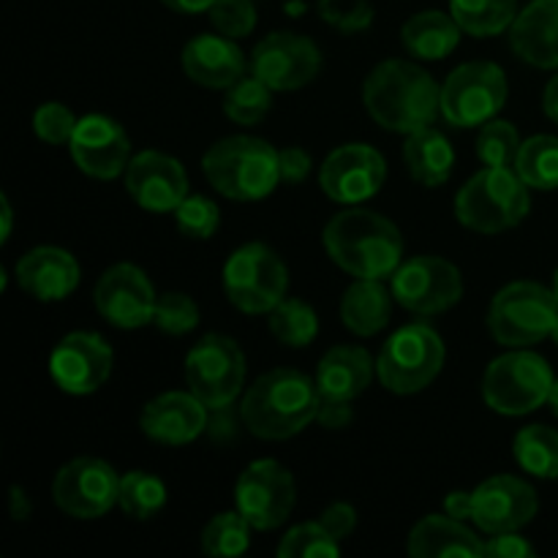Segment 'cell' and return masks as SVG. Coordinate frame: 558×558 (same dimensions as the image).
<instances>
[{
  "instance_id": "74e56055",
  "label": "cell",
  "mask_w": 558,
  "mask_h": 558,
  "mask_svg": "<svg viewBox=\"0 0 558 558\" xmlns=\"http://www.w3.org/2000/svg\"><path fill=\"white\" fill-rule=\"evenodd\" d=\"M338 554H341V543L319 521L300 523L278 543L281 558H336Z\"/></svg>"
},
{
  "instance_id": "9a60e30c",
  "label": "cell",
  "mask_w": 558,
  "mask_h": 558,
  "mask_svg": "<svg viewBox=\"0 0 558 558\" xmlns=\"http://www.w3.org/2000/svg\"><path fill=\"white\" fill-rule=\"evenodd\" d=\"M319 69V47L300 33H270L251 54V74L259 76L270 90H300L316 80Z\"/></svg>"
},
{
  "instance_id": "4316f807",
  "label": "cell",
  "mask_w": 558,
  "mask_h": 558,
  "mask_svg": "<svg viewBox=\"0 0 558 558\" xmlns=\"http://www.w3.org/2000/svg\"><path fill=\"white\" fill-rule=\"evenodd\" d=\"M409 556L436 558V556H485V543H480L472 529L452 515H425L412 529L407 543Z\"/></svg>"
},
{
  "instance_id": "9f6ffc18",
  "label": "cell",
  "mask_w": 558,
  "mask_h": 558,
  "mask_svg": "<svg viewBox=\"0 0 558 558\" xmlns=\"http://www.w3.org/2000/svg\"><path fill=\"white\" fill-rule=\"evenodd\" d=\"M554 294L558 298V270L554 272Z\"/></svg>"
},
{
  "instance_id": "7bdbcfd3",
  "label": "cell",
  "mask_w": 558,
  "mask_h": 558,
  "mask_svg": "<svg viewBox=\"0 0 558 558\" xmlns=\"http://www.w3.org/2000/svg\"><path fill=\"white\" fill-rule=\"evenodd\" d=\"M76 123L80 120L74 118L69 107L63 104H41L33 114V131H36L38 140H44L47 145H69L71 136H74Z\"/></svg>"
},
{
  "instance_id": "b9f144b4",
  "label": "cell",
  "mask_w": 558,
  "mask_h": 558,
  "mask_svg": "<svg viewBox=\"0 0 558 558\" xmlns=\"http://www.w3.org/2000/svg\"><path fill=\"white\" fill-rule=\"evenodd\" d=\"M210 22L221 36L245 38L256 25L254 0H216L210 5Z\"/></svg>"
},
{
  "instance_id": "d4e9b609",
  "label": "cell",
  "mask_w": 558,
  "mask_h": 558,
  "mask_svg": "<svg viewBox=\"0 0 558 558\" xmlns=\"http://www.w3.org/2000/svg\"><path fill=\"white\" fill-rule=\"evenodd\" d=\"M510 47L523 63L558 69V0H534L510 27Z\"/></svg>"
},
{
  "instance_id": "2e32d148",
  "label": "cell",
  "mask_w": 558,
  "mask_h": 558,
  "mask_svg": "<svg viewBox=\"0 0 558 558\" xmlns=\"http://www.w3.org/2000/svg\"><path fill=\"white\" fill-rule=\"evenodd\" d=\"M387 178V163L376 147L341 145L325 158L319 169V185L338 205H363L371 196L379 194Z\"/></svg>"
},
{
  "instance_id": "bcb514c9",
  "label": "cell",
  "mask_w": 558,
  "mask_h": 558,
  "mask_svg": "<svg viewBox=\"0 0 558 558\" xmlns=\"http://www.w3.org/2000/svg\"><path fill=\"white\" fill-rule=\"evenodd\" d=\"M485 556L488 558H529L534 556V548L518 532L490 534L485 543Z\"/></svg>"
},
{
  "instance_id": "30bf717a",
  "label": "cell",
  "mask_w": 558,
  "mask_h": 558,
  "mask_svg": "<svg viewBox=\"0 0 558 558\" xmlns=\"http://www.w3.org/2000/svg\"><path fill=\"white\" fill-rule=\"evenodd\" d=\"M507 76L490 60L458 65L441 85V118L456 129H480L505 109Z\"/></svg>"
},
{
  "instance_id": "8992f818",
  "label": "cell",
  "mask_w": 558,
  "mask_h": 558,
  "mask_svg": "<svg viewBox=\"0 0 558 558\" xmlns=\"http://www.w3.org/2000/svg\"><path fill=\"white\" fill-rule=\"evenodd\" d=\"M447 349L439 332L425 322L401 327L381 347L376 357V376L381 387L396 396H414L425 390L445 368Z\"/></svg>"
},
{
  "instance_id": "8fae6325",
  "label": "cell",
  "mask_w": 558,
  "mask_h": 558,
  "mask_svg": "<svg viewBox=\"0 0 558 558\" xmlns=\"http://www.w3.org/2000/svg\"><path fill=\"white\" fill-rule=\"evenodd\" d=\"M189 390L210 412L232 407L245 385V354L229 336L210 332L191 347L185 357Z\"/></svg>"
},
{
  "instance_id": "1f68e13d",
  "label": "cell",
  "mask_w": 558,
  "mask_h": 558,
  "mask_svg": "<svg viewBox=\"0 0 558 558\" xmlns=\"http://www.w3.org/2000/svg\"><path fill=\"white\" fill-rule=\"evenodd\" d=\"M512 452L523 472L539 480H558V430L548 425H529L518 430Z\"/></svg>"
},
{
  "instance_id": "f6af8a7d",
  "label": "cell",
  "mask_w": 558,
  "mask_h": 558,
  "mask_svg": "<svg viewBox=\"0 0 558 558\" xmlns=\"http://www.w3.org/2000/svg\"><path fill=\"white\" fill-rule=\"evenodd\" d=\"M319 523L338 539V543H343V539L354 532V526H357V512H354V507L347 505V501H336V505H330L322 512Z\"/></svg>"
},
{
  "instance_id": "9c48e42d",
  "label": "cell",
  "mask_w": 558,
  "mask_h": 558,
  "mask_svg": "<svg viewBox=\"0 0 558 558\" xmlns=\"http://www.w3.org/2000/svg\"><path fill=\"white\" fill-rule=\"evenodd\" d=\"M289 270L281 256L265 243H248L223 265V292L243 314H270L287 300Z\"/></svg>"
},
{
  "instance_id": "5bb4252c",
  "label": "cell",
  "mask_w": 558,
  "mask_h": 558,
  "mask_svg": "<svg viewBox=\"0 0 558 558\" xmlns=\"http://www.w3.org/2000/svg\"><path fill=\"white\" fill-rule=\"evenodd\" d=\"M52 496L69 518L96 521L118 505L120 477L101 458H74L54 474Z\"/></svg>"
},
{
  "instance_id": "7402d4cb",
  "label": "cell",
  "mask_w": 558,
  "mask_h": 558,
  "mask_svg": "<svg viewBox=\"0 0 558 558\" xmlns=\"http://www.w3.org/2000/svg\"><path fill=\"white\" fill-rule=\"evenodd\" d=\"M210 423V409L194 392H163L142 409L140 428L158 445H191Z\"/></svg>"
},
{
  "instance_id": "6da1fadb",
  "label": "cell",
  "mask_w": 558,
  "mask_h": 558,
  "mask_svg": "<svg viewBox=\"0 0 558 558\" xmlns=\"http://www.w3.org/2000/svg\"><path fill=\"white\" fill-rule=\"evenodd\" d=\"M363 104L381 129L409 136L441 114V87L412 60H385L365 76Z\"/></svg>"
},
{
  "instance_id": "f907efd6",
  "label": "cell",
  "mask_w": 558,
  "mask_h": 558,
  "mask_svg": "<svg viewBox=\"0 0 558 558\" xmlns=\"http://www.w3.org/2000/svg\"><path fill=\"white\" fill-rule=\"evenodd\" d=\"M9 501H11V518H14V521H27V518H31V510H33L31 499H27V494L20 488V485L11 488Z\"/></svg>"
},
{
  "instance_id": "e575fe53",
  "label": "cell",
  "mask_w": 558,
  "mask_h": 558,
  "mask_svg": "<svg viewBox=\"0 0 558 558\" xmlns=\"http://www.w3.org/2000/svg\"><path fill=\"white\" fill-rule=\"evenodd\" d=\"M120 510L136 521H150L167 505V485L147 472H129L120 477Z\"/></svg>"
},
{
  "instance_id": "836d02e7",
  "label": "cell",
  "mask_w": 558,
  "mask_h": 558,
  "mask_svg": "<svg viewBox=\"0 0 558 558\" xmlns=\"http://www.w3.org/2000/svg\"><path fill=\"white\" fill-rule=\"evenodd\" d=\"M270 332L283 347L303 349L319 336V319H316V311L303 300H281L270 311Z\"/></svg>"
},
{
  "instance_id": "44dd1931",
  "label": "cell",
  "mask_w": 558,
  "mask_h": 558,
  "mask_svg": "<svg viewBox=\"0 0 558 558\" xmlns=\"http://www.w3.org/2000/svg\"><path fill=\"white\" fill-rule=\"evenodd\" d=\"M69 150L80 172L96 180H112L125 172L131 161V142L123 125L107 114H87L76 123Z\"/></svg>"
},
{
  "instance_id": "277c9868",
  "label": "cell",
  "mask_w": 558,
  "mask_h": 558,
  "mask_svg": "<svg viewBox=\"0 0 558 558\" xmlns=\"http://www.w3.org/2000/svg\"><path fill=\"white\" fill-rule=\"evenodd\" d=\"M207 183L234 202H259L281 183L278 150L256 136H227L202 158Z\"/></svg>"
},
{
  "instance_id": "f1b7e54d",
  "label": "cell",
  "mask_w": 558,
  "mask_h": 558,
  "mask_svg": "<svg viewBox=\"0 0 558 558\" xmlns=\"http://www.w3.org/2000/svg\"><path fill=\"white\" fill-rule=\"evenodd\" d=\"M403 163L420 185L436 189V185H445L450 180L452 167H456V150L441 131L428 125V129H420L407 136Z\"/></svg>"
},
{
  "instance_id": "6f0895ef",
  "label": "cell",
  "mask_w": 558,
  "mask_h": 558,
  "mask_svg": "<svg viewBox=\"0 0 558 558\" xmlns=\"http://www.w3.org/2000/svg\"><path fill=\"white\" fill-rule=\"evenodd\" d=\"M554 341H556V347H558V322H556V327H554Z\"/></svg>"
},
{
  "instance_id": "ac0fdd59",
  "label": "cell",
  "mask_w": 558,
  "mask_h": 558,
  "mask_svg": "<svg viewBox=\"0 0 558 558\" xmlns=\"http://www.w3.org/2000/svg\"><path fill=\"white\" fill-rule=\"evenodd\" d=\"M112 360V347L98 332H69L49 354V374L69 396H90L109 379Z\"/></svg>"
},
{
  "instance_id": "52a82bcc",
  "label": "cell",
  "mask_w": 558,
  "mask_h": 558,
  "mask_svg": "<svg viewBox=\"0 0 558 558\" xmlns=\"http://www.w3.org/2000/svg\"><path fill=\"white\" fill-rule=\"evenodd\" d=\"M558 298L543 283L515 281L501 289L488 308V330L501 347L526 349L554 336Z\"/></svg>"
},
{
  "instance_id": "3957f363",
  "label": "cell",
  "mask_w": 558,
  "mask_h": 558,
  "mask_svg": "<svg viewBox=\"0 0 558 558\" xmlns=\"http://www.w3.org/2000/svg\"><path fill=\"white\" fill-rule=\"evenodd\" d=\"M325 248L343 272L354 278H379L401 267L403 238L390 218L365 207H349L327 221Z\"/></svg>"
},
{
  "instance_id": "816d5d0a",
  "label": "cell",
  "mask_w": 558,
  "mask_h": 558,
  "mask_svg": "<svg viewBox=\"0 0 558 558\" xmlns=\"http://www.w3.org/2000/svg\"><path fill=\"white\" fill-rule=\"evenodd\" d=\"M161 3L178 14H202V11H210L216 0H161Z\"/></svg>"
},
{
  "instance_id": "e0dca14e",
  "label": "cell",
  "mask_w": 558,
  "mask_h": 558,
  "mask_svg": "<svg viewBox=\"0 0 558 558\" xmlns=\"http://www.w3.org/2000/svg\"><path fill=\"white\" fill-rule=\"evenodd\" d=\"M93 303L112 327L136 330V327L150 325L158 298L150 278L140 267L120 262L98 278L93 289Z\"/></svg>"
},
{
  "instance_id": "7a4b0ae2",
  "label": "cell",
  "mask_w": 558,
  "mask_h": 558,
  "mask_svg": "<svg viewBox=\"0 0 558 558\" xmlns=\"http://www.w3.org/2000/svg\"><path fill=\"white\" fill-rule=\"evenodd\" d=\"M322 396L316 379L294 368L267 371L245 390L240 403L243 425L265 441H283L298 436L316 420Z\"/></svg>"
},
{
  "instance_id": "d6a6232c",
  "label": "cell",
  "mask_w": 558,
  "mask_h": 558,
  "mask_svg": "<svg viewBox=\"0 0 558 558\" xmlns=\"http://www.w3.org/2000/svg\"><path fill=\"white\" fill-rule=\"evenodd\" d=\"M512 169L518 178L537 191L558 189V136L537 134L532 140L521 142Z\"/></svg>"
},
{
  "instance_id": "f35d334b",
  "label": "cell",
  "mask_w": 558,
  "mask_h": 558,
  "mask_svg": "<svg viewBox=\"0 0 558 558\" xmlns=\"http://www.w3.org/2000/svg\"><path fill=\"white\" fill-rule=\"evenodd\" d=\"M518 150H521V136H518V129L512 123L494 118L480 125L477 158L485 167H512Z\"/></svg>"
},
{
  "instance_id": "ffe728a7",
  "label": "cell",
  "mask_w": 558,
  "mask_h": 558,
  "mask_svg": "<svg viewBox=\"0 0 558 558\" xmlns=\"http://www.w3.org/2000/svg\"><path fill=\"white\" fill-rule=\"evenodd\" d=\"M131 199L150 213H174L189 196V174L178 158L158 150H142L131 156L123 172Z\"/></svg>"
},
{
  "instance_id": "4fadbf2b",
  "label": "cell",
  "mask_w": 558,
  "mask_h": 558,
  "mask_svg": "<svg viewBox=\"0 0 558 558\" xmlns=\"http://www.w3.org/2000/svg\"><path fill=\"white\" fill-rule=\"evenodd\" d=\"M392 298L412 314H445L463 298V276L441 256H414L392 272Z\"/></svg>"
},
{
  "instance_id": "603a6c76",
  "label": "cell",
  "mask_w": 558,
  "mask_h": 558,
  "mask_svg": "<svg viewBox=\"0 0 558 558\" xmlns=\"http://www.w3.org/2000/svg\"><path fill=\"white\" fill-rule=\"evenodd\" d=\"M16 283L38 303H58L80 287V262L65 248L38 245L16 262Z\"/></svg>"
},
{
  "instance_id": "ee69618b",
  "label": "cell",
  "mask_w": 558,
  "mask_h": 558,
  "mask_svg": "<svg viewBox=\"0 0 558 558\" xmlns=\"http://www.w3.org/2000/svg\"><path fill=\"white\" fill-rule=\"evenodd\" d=\"M319 16L343 33H360L374 22V5L368 0H319Z\"/></svg>"
},
{
  "instance_id": "db71d44e",
  "label": "cell",
  "mask_w": 558,
  "mask_h": 558,
  "mask_svg": "<svg viewBox=\"0 0 558 558\" xmlns=\"http://www.w3.org/2000/svg\"><path fill=\"white\" fill-rule=\"evenodd\" d=\"M0 216H3V229H0V240H9L11 238V205H9V196H0Z\"/></svg>"
},
{
  "instance_id": "7dc6e473",
  "label": "cell",
  "mask_w": 558,
  "mask_h": 558,
  "mask_svg": "<svg viewBox=\"0 0 558 558\" xmlns=\"http://www.w3.org/2000/svg\"><path fill=\"white\" fill-rule=\"evenodd\" d=\"M278 167H281L283 183H303L311 172V156L303 147H287V150H278Z\"/></svg>"
},
{
  "instance_id": "d6986e66",
  "label": "cell",
  "mask_w": 558,
  "mask_h": 558,
  "mask_svg": "<svg viewBox=\"0 0 558 558\" xmlns=\"http://www.w3.org/2000/svg\"><path fill=\"white\" fill-rule=\"evenodd\" d=\"M537 490L521 477L499 474L472 490V521L485 534L518 532L537 515Z\"/></svg>"
},
{
  "instance_id": "681fc988",
  "label": "cell",
  "mask_w": 558,
  "mask_h": 558,
  "mask_svg": "<svg viewBox=\"0 0 558 558\" xmlns=\"http://www.w3.org/2000/svg\"><path fill=\"white\" fill-rule=\"evenodd\" d=\"M447 515L458 518V521H472V494L469 490H452L445 499Z\"/></svg>"
},
{
  "instance_id": "5b68a950",
  "label": "cell",
  "mask_w": 558,
  "mask_h": 558,
  "mask_svg": "<svg viewBox=\"0 0 558 558\" xmlns=\"http://www.w3.org/2000/svg\"><path fill=\"white\" fill-rule=\"evenodd\" d=\"M529 185L512 167H485L456 196V218L480 234H501L529 216Z\"/></svg>"
},
{
  "instance_id": "f546056e",
  "label": "cell",
  "mask_w": 558,
  "mask_h": 558,
  "mask_svg": "<svg viewBox=\"0 0 558 558\" xmlns=\"http://www.w3.org/2000/svg\"><path fill=\"white\" fill-rule=\"evenodd\" d=\"M461 25L452 14L441 11H420L403 25V47L412 58L420 60H445L461 41Z\"/></svg>"
},
{
  "instance_id": "60d3db41",
  "label": "cell",
  "mask_w": 558,
  "mask_h": 558,
  "mask_svg": "<svg viewBox=\"0 0 558 558\" xmlns=\"http://www.w3.org/2000/svg\"><path fill=\"white\" fill-rule=\"evenodd\" d=\"M174 221H178V229L191 240H207L216 234L218 223H221V213H218V205L207 196L189 194L174 210Z\"/></svg>"
},
{
  "instance_id": "8d00e7d4",
  "label": "cell",
  "mask_w": 558,
  "mask_h": 558,
  "mask_svg": "<svg viewBox=\"0 0 558 558\" xmlns=\"http://www.w3.org/2000/svg\"><path fill=\"white\" fill-rule=\"evenodd\" d=\"M251 523L240 512H218L202 532V550L213 558L240 556L251 545Z\"/></svg>"
},
{
  "instance_id": "ba28073f",
  "label": "cell",
  "mask_w": 558,
  "mask_h": 558,
  "mask_svg": "<svg viewBox=\"0 0 558 558\" xmlns=\"http://www.w3.org/2000/svg\"><path fill=\"white\" fill-rule=\"evenodd\" d=\"M554 381L556 376L545 357L518 349L501 354L485 368L483 398L496 414L521 417L548 403Z\"/></svg>"
},
{
  "instance_id": "83f0119b",
  "label": "cell",
  "mask_w": 558,
  "mask_h": 558,
  "mask_svg": "<svg viewBox=\"0 0 558 558\" xmlns=\"http://www.w3.org/2000/svg\"><path fill=\"white\" fill-rule=\"evenodd\" d=\"M390 289L379 278H357L343 292L341 322L354 336L371 338L390 325Z\"/></svg>"
},
{
  "instance_id": "d590c367",
  "label": "cell",
  "mask_w": 558,
  "mask_h": 558,
  "mask_svg": "<svg viewBox=\"0 0 558 558\" xmlns=\"http://www.w3.org/2000/svg\"><path fill=\"white\" fill-rule=\"evenodd\" d=\"M272 107V90L259 76H240L223 96V112L232 123L256 125L267 118Z\"/></svg>"
},
{
  "instance_id": "4dcf8cb0",
  "label": "cell",
  "mask_w": 558,
  "mask_h": 558,
  "mask_svg": "<svg viewBox=\"0 0 558 558\" xmlns=\"http://www.w3.org/2000/svg\"><path fill=\"white\" fill-rule=\"evenodd\" d=\"M450 14L469 36L490 38L512 27L518 0H450Z\"/></svg>"
},
{
  "instance_id": "ab89813d",
  "label": "cell",
  "mask_w": 558,
  "mask_h": 558,
  "mask_svg": "<svg viewBox=\"0 0 558 558\" xmlns=\"http://www.w3.org/2000/svg\"><path fill=\"white\" fill-rule=\"evenodd\" d=\"M153 325L167 336H189L199 325V305L183 292L161 294L153 314Z\"/></svg>"
},
{
  "instance_id": "7c38bea8",
  "label": "cell",
  "mask_w": 558,
  "mask_h": 558,
  "mask_svg": "<svg viewBox=\"0 0 558 558\" xmlns=\"http://www.w3.org/2000/svg\"><path fill=\"white\" fill-rule=\"evenodd\" d=\"M294 501H298L294 477L272 458L251 463L234 485L238 512L259 532H272L281 526L292 515Z\"/></svg>"
},
{
  "instance_id": "cb8c5ba5",
  "label": "cell",
  "mask_w": 558,
  "mask_h": 558,
  "mask_svg": "<svg viewBox=\"0 0 558 558\" xmlns=\"http://www.w3.org/2000/svg\"><path fill=\"white\" fill-rule=\"evenodd\" d=\"M183 71L191 82L210 90H227L240 76H245V54L229 36H202L191 38L183 49Z\"/></svg>"
},
{
  "instance_id": "11a10c76",
  "label": "cell",
  "mask_w": 558,
  "mask_h": 558,
  "mask_svg": "<svg viewBox=\"0 0 558 558\" xmlns=\"http://www.w3.org/2000/svg\"><path fill=\"white\" fill-rule=\"evenodd\" d=\"M548 407H550V412L556 414L558 417V379L554 381V387H550V396H548Z\"/></svg>"
},
{
  "instance_id": "c3c4849f",
  "label": "cell",
  "mask_w": 558,
  "mask_h": 558,
  "mask_svg": "<svg viewBox=\"0 0 558 558\" xmlns=\"http://www.w3.org/2000/svg\"><path fill=\"white\" fill-rule=\"evenodd\" d=\"M352 401H322L319 414H316V423L325 430H341L352 423Z\"/></svg>"
},
{
  "instance_id": "f5cc1de1",
  "label": "cell",
  "mask_w": 558,
  "mask_h": 558,
  "mask_svg": "<svg viewBox=\"0 0 558 558\" xmlns=\"http://www.w3.org/2000/svg\"><path fill=\"white\" fill-rule=\"evenodd\" d=\"M543 107H545V114H548L554 123H558V74L548 82V87H545Z\"/></svg>"
},
{
  "instance_id": "484cf974",
  "label": "cell",
  "mask_w": 558,
  "mask_h": 558,
  "mask_svg": "<svg viewBox=\"0 0 558 558\" xmlns=\"http://www.w3.org/2000/svg\"><path fill=\"white\" fill-rule=\"evenodd\" d=\"M376 363L363 347H332L316 368L322 401H354L371 385Z\"/></svg>"
}]
</instances>
